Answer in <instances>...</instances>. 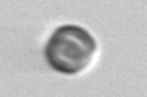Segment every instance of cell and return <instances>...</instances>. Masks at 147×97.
<instances>
[{
    "instance_id": "6da1fadb",
    "label": "cell",
    "mask_w": 147,
    "mask_h": 97,
    "mask_svg": "<svg viewBox=\"0 0 147 97\" xmlns=\"http://www.w3.org/2000/svg\"><path fill=\"white\" fill-rule=\"evenodd\" d=\"M95 42L80 27L65 25L55 30L45 49V55L55 71L75 74L89 64Z\"/></svg>"
}]
</instances>
